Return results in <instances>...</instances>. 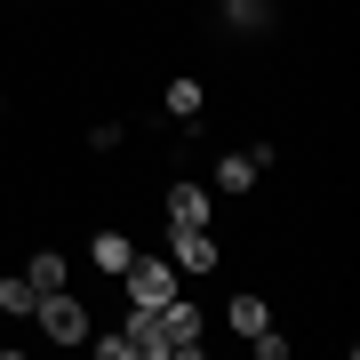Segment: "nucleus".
I'll return each instance as SVG.
<instances>
[{
  "label": "nucleus",
  "instance_id": "nucleus-1",
  "mask_svg": "<svg viewBox=\"0 0 360 360\" xmlns=\"http://www.w3.org/2000/svg\"><path fill=\"white\" fill-rule=\"evenodd\" d=\"M32 321H40V336H49V345H89V304H80V296H65V288L40 296Z\"/></svg>",
  "mask_w": 360,
  "mask_h": 360
},
{
  "label": "nucleus",
  "instance_id": "nucleus-2",
  "mask_svg": "<svg viewBox=\"0 0 360 360\" xmlns=\"http://www.w3.org/2000/svg\"><path fill=\"white\" fill-rule=\"evenodd\" d=\"M120 281H129V304L136 312H160L168 296H176V264H168V257H129Z\"/></svg>",
  "mask_w": 360,
  "mask_h": 360
},
{
  "label": "nucleus",
  "instance_id": "nucleus-3",
  "mask_svg": "<svg viewBox=\"0 0 360 360\" xmlns=\"http://www.w3.org/2000/svg\"><path fill=\"white\" fill-rule=\"evenodd\" d=\"M200 304H184V296H168V304H160V345H168V360H193L200 352Z\"/></svg>",
  "mask_w": 360,
  "mask_h": 360
},
{
  "label": "nucleus",
  "instance_id": "nucleus-4",
  "mask_svg": "<svg viewBox=\"0 0 360 360\" xmlns=\"http://www.w3.org/2000/svg\"><path fill=\"white\" fill-rule=\"evenodd\" d=\"M184 224H217L208 184H168V232H184Z\"/></svg>",
  "mask_w": 360,
  "mask_h": 360
},
{
  "label": "nucleus",
  "instance_id": "nucleus-5",
  "mask_svg": "<svg viewBox=\"0 0 360 360\" xmlns=\"http://www.w3.org/2000/svg\"><path fill=\"white\" fill-rule=\"evenodd\" d=\"M168 248H176V257H168L176 272H217V232H208V224H184Z\"/></svg>",
  "mask_w": 360,
  "mask_h": 360
},
{
  "label": "nucleus",
  "instance_id": "nucleus-6",
  "mask_svg": "<svg viewBox=\"0 0 360 360\" xmlns=\"http://www.w3.org/2000/svg\"><path fill=\"white\" fill-rule=\"evenodd\" d=\"M129 352H136V360H168V345H160V312H129Z\"/></svg>",
  "mask_w": 360,
  "mask_h": 360
},
{
  "label": "nucleus",
  "instance_id": "nucleus-7",
  "mask_svg": "<svg viewBox=\"0 0 360 360\" xmlns=\"http://www.w3.org/2000/svg\"><path fill=\"white\" fill-rule=\"evenodd\" d=\"M257 176H264V160H257V153H224V160H217V184H224V193H248Z\"/></svg>",
  "mask_w": 360,
  "mask_h": 360
},
{
  "label": "nucleus",
  "instance_id": "nucleus-8",
  "mask_svg": "<svg viewBox=\"0 0 360 360\" xmlns=\"http://www.w3.org/2000/svg\"><path fill=\"white\" fill-rule=\"evenodd\" d=\"M89 257H96V272H129L136 240H129V232H96V248H89Z\"/></svg>",
  "mask_w": 360,
  "mask_h": 360
},
{
  "label": "nucleus",
  "instance_id": "nucleus-9",
  "mask_svg": "<svg viewBox=\"0 0 360 360\" xmlns=\"http://www.w3.org/2000/svg\"><path fill=\"white\" fill-rule=\"evenodd\" d=\"M224 321L240 328V336H257V328L272 321V304H264V296H232V304H224Z\"/></svg>",
  "mask_w": 360,
  "mask_h": 360
},
{
  "label": "nucleus",
  "instance_id": "nucleus-10",
  "mask_svg": "<svg viewBox=\"0 0 360 360\" xmlns=\"http://www.w3.org/2000/svg\"><path fill=\"white\" fill-rule=\"evenodd\" d=\"M32 304H40V288L25 281V272H8V281H0V312H16V321H32Z\"/></svg>",
  "mask_w": 360,
  "mask_h": 360
},
{
  "label": "nucleus",
  "instance_id": "nucleus-11",
  "mask_svg": "<svg viewBox=\"0 0 360 360\" xmlns=\"http://www.w3.org/2000/svg\"><path fill=\"white\" fill-rule=\"evenodd\" d=\"M25 281H32L40 296H49V288H65V281H72V272H65V257H56V248H40V257L25 264Z\"/></svg>",
  "mask_w": 360,
  "mask_h": 360
},
{
  "label": "nucleus",
  "instance_id": "nucleus-12",
  "mask_svg": "<svg viewBox=\"0 0 360 360\" xmlns=\"http://www.w3.org/2000/svg\"><path fill=\"white\" fill-rule=\"evenodd\" d=\"M200 80H168V112H176V120H200Z\"/></svg>",
  "mask_w": 360,
  "mask_h": 360
},
{
  "label": "nucleus",
  "instance_id": "nucleus-13",
  "mask_svg": "<svg viewBox=\"0 0 360 360\" xmlns=\"http://www.w3.org/2000/svg\"><path fill=\"white\" fill-rule=\"evenodd\" d=\"M232 25H240V32H257V25H264V0H232Z\"/></svg>",
  "mask_w": 360,
  "mask_h": 360
}]
</instances>
